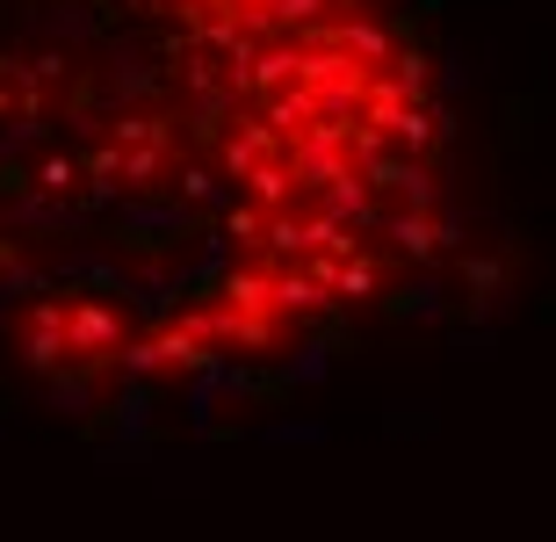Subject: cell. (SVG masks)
<instances>
[{
    "label": "cell",
    "instance_id": "2",
    "mask_svg": "<svg viewBox=\"0 0 556 542\" xmlns=\"http://www.w3.org/2000/svg\"><path fill=\"white\" fill-rule=\"evenodd\" d=\"M43 116V73L22 59H0V130L37 124Z\"/></svg>",
    "mask_w": 556,
    "mask_h": 542
},
{
    "label": "cell",
    "instance_id": "1",
    "mask_svg": "<svg viewBox=\"0 0 556 542\" xmlns=\"http://www.w3.org/2000/svg\"><path fill=\"white\" fill-rule=\"evenodd\" d=\"M124 312L102 297H65V355L73 362H116L124 355Z\"/></svg>",
    "mask_w": 556,
    "mask_h": 542
}]
</instances>
